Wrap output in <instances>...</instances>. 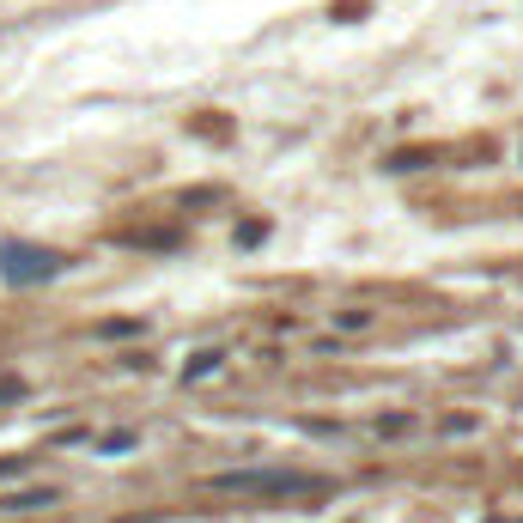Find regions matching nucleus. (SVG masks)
<instances>
[{"mask_svg":"<svg viewBox=\"0 0 523 523\" xmlns=\"http://www.w3.org/2000/svg\"><path fill=\"white\" fill-rule=\"evenodd\" d=\"M335 323H341V329H365V323H371V311H341Z\"/></svg>","mask_w":523,"mask_h":523,"instance_id":"obj_4","label":"nucleus"},{"mask_svg":"<svg viewBox=\"0 0 523 523\" xmlns=\"http://www.w3.org/2000/svg\"><path fill=\"white\" fill-rule=\"evenodd\" d=\"M61 268V256H49V250H7V280H49Z\"/></svg>","mask_w":523,"mask_h":523,"instance_id":"obj_2","label":"nucleus"},{"mask_svg":"<svg viewBox=\"0 0 523 523\" xmlns=\"http://www.w3.org/2000/svg\"><path fill=\"white\" fill-rule=\"evenodd\" d=\"M219 493H317V475H292V469H238V475H219Z\"/></svg>","mask_w":523,"mask_h":523,"instance_id":"obj_1","label":"nucleus"},{"mask_svg":"<svg viewBox=\"0 0 523 523\" xmlns=\"http://www.w3.org/2000/svg\"><path fill=\"white\" fill-rule=\"evenodd\" d=\"M213 365H219V353H195L189 359V378H201V371H213Z\"/></svg>","mask_w":523,"mask_h":523,"instance_id":"obj_3","label":"nucleus"}]
</instances>
